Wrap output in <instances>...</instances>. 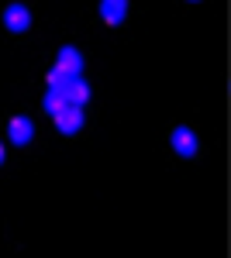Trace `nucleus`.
<instances>
[{
	"label": "nucleus",
	"mask_w": 231,
	"mask_h": 258,
	"mask_svg": "<svg viewBox=\"0 0 231 258\" xmlns=\"http://www.w3.org/2000/svg\"><path fill=\"white\" fill-rule=\"evenodd\" d=\"M56 69L62 73V76H79L83 73V55H79V48H73V45H62L56 55Z\"/></svg>",
	"instance_id": "nucleus-1"
},
{
	"label": "nucleus",
	"mask_w": 231,
	"mask_h": 258,
	"mask_svg": "<svg viewBox=\"0 0 231 258\" xmlns=\"http://www.w3.org/2000/svg\"><path fill=\"white\" fill-rule=\"evenodd\" d=\"M169 145H173L176 155H183V159L197 155V148H200V141H197V135H193V127H173V135H169Z\"/></svg>",
	"instance_id": "nucleus-2"
},
{
	"label": "nucleus",
	"mask_w": 231,
	"mask_h": 258,
	"mask_svg": "<svg viewBox=\"0 0 231 258\" xmlns=\"http://www.w3.org/2000/svg\"><path fill=\"white\" fill-rule=\"evenodd\" d=\"M4 28H7V31H28V28H31V11H28V7H24V4H11V7H7V11H4Z\"/></svg>",
	"instance_id": "nucleus-3"
},
{
	"label": "nucleus",
	"mask_w": 231,
	"mask_h": 258,
	"mask_svg": "<svg viewBox=\"0 0 231 258\" xmlns=\"http://www.w3.org/2000/svg\"><path fill=\"white\" fill-rule=\"evenodd\" d=\"M7 138H11V145H28V141L35 138V124H31V117H11L7 120Z\"/></svg>",
	"instance_id": "nucleus-4"
},
{
	"label": "nucleus",
	"mask_w": 231,
	"mask_h": 258,
	"mask_svg": "<svg viewBox=\"0 0 231 258\" xmlns=\"http://www.w3.org/2000/svg\"><path fill=\"white\" fill-rule=\"evenodd\" d=\"M100 18H104V24H111V28H117L121 21L128 18V0H100Z\"/></svg>",
	"instance_id": "nucleus-5"
},
{
	"label": "nucleus",
	"mask_w": 231,
	"mask_h": 258,
	"mask_svg": "<svg viewBox=\"0 0 231 258\" xmlns=\"http://www.w3.org/2000/svg\"><path fill=\"white\" fill-rule=\"evenodd\" d=\"M56 127L62 135H76L83 127V107H66L62 114H56Z\"/></svg>",
	"instance_id": "nucleus-6"
},
{
	"label": "nucleus",
	"mask_w": 231,
	"mask_h": 258,
	"mask_svg": "<svg viewBox=\"0 0 231 258\" xmlns=\"http://www.w3.org/2000/svg\"><path fill=\"white\" fill-rule=\"evenodd\" d=\"M86 100H90V86H86V80H83V76H73L69 86H66V103H69V107H83Z\"/></svg>",
	"instance_id": "nucleus-7"
},
{
	"label": "nucleus",
	"mask_w": 231,
	"mask_h": 258,
	"mask_svg": "<svg viewBox=\"0 0 231 258\" xmlns=\"http://www.w3.org/2000/svg\"><path fill=\"white\" fill-rule=\"evenodd\" d=\"M41 107H45V110L56 117V114H62V110L69 107V103H66V93H59V90H49V93H45V100H41Z\"/></svg>",
	"instance_id": "nucleus-8"
},
{
	"label": "nucleus",
	"mask_w": 231,
	"mask_h": 258,
	"mask_svg": "<svg viewBox=\"0 0 231 258\" xmlns=\"http://www.w3.org/2000/svg\"><path fill=\"white\" fill-rule=\"evenodd\" d=\"M66 86H69V76H62L59 69L49 73V90H59V93H66Z\"/></svg>",
	"instance_id": "nucleus-9"
},
{
	"label": "nucleus",
	"mask_w": 231,
	"mask_h": 258,
	"mask_svg": "<svg viewBox=\"0 0 231 258\" xmlns=\"http://www.w3.org/2000/svg\"><path fill=\"white\" fill-rule=\"evenodd\" d=\"M4 159H7V148H4V141H0V165H4Z\"/></svg>",
	"instance_id": "nucleus-10"
},
{
	"label": "nucleus",
	"mask_w": 231,
	"mask_h": 258,
	"mask_svg": "<svg viewBox=\"0 0 231 258\" xmlns=\"http://www.w3.org/2000/svg\"><path fill=\"white\" fill-rule=\"evenodd\" d=\"M193 4H197V0H193Z\"/></svg>",
	"instance_id": "nucleus-11"
}]
</instances>
